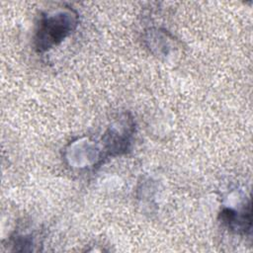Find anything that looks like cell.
<instances>
[{
    "instance_id": "cell-2",
    "label": "cell",
    "mask_w": 253,
    "mask_h": 253,
    "mask_svg": "<svg viewBox=\"0 0 253 253\" xmlns=\"http://www.w3.org/2000/svg\"><path fill=\"white\" fill-rule=\"evenodd\" d=\"M221 222L231 231L238 234H248L251 231V207L250 203L236 211L232 209H223L219 213Z\"/></svg>"
},
{
    "instance_id": "cell-1",
    "label": "cell",
    "mask_w": 253,
    "mask_h": 253,
    "mask_svg": "<svg viewBox=\"0 0 253 253\" xmlns=\"http://www.w3.org/2000/svg\"><path fill=\"white\" fill-rule=\"evenodd\" d=\"M77 25L78 16L72 10L43 15L35 38L37 51L43 52L57 45L76 29Z\"/></svg>"
}]
</instances>
